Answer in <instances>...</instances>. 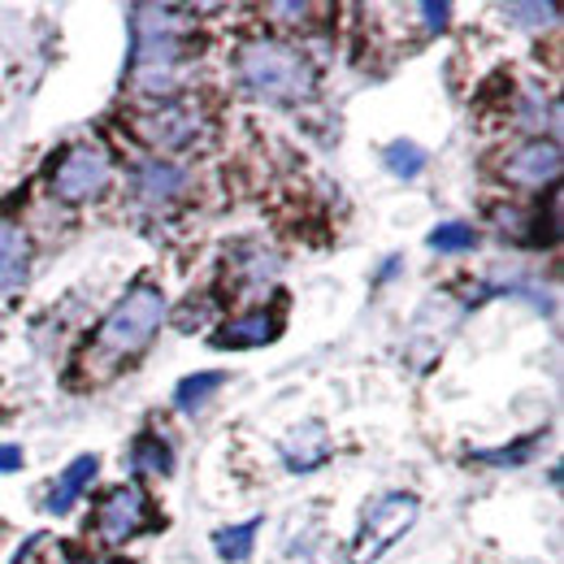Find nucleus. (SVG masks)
I'll return each mask as SVG.
<instances>
[{
    "instance_id": "7",
    "label": "nucleus",
    "mask_w": 564,
    "mask_h": 564,
    "mask_svg": "<svg viewBox=\"0 0 564 564\" xmlns=\"http://www.w3.org/2000/svg\"><path fill=\"white\" fill-rule=\"evenodd\" d=\"M561 174V148L556 143H525V148H517L508 161H503V178L508 183H517V187H543V183H552Z\"/></svg>"
},
{
    "instance_id": "4",
    "label": "nucleus",
    "mask_w": 564,
    "mask_h": 564,
    "mask_svg": "<svg viewBox=\"0 0 564 564\" xmlns=\"http://www.w3.org/2000/svg\"><path fill=\"white\" fill-rule=\"evenodd\" d=\"M109 178H113V170H109L105 152L91 148V143H78V148H70V156L62 161L53 187H57L62 200H91V196H100L109 187Z\"/></svg>"
},
{
    "instance_id": "11",
    "label": "nucleus",
    "mask_w": 564,
    "mask_h": 564,
    "mask_svg": "<svg viewBox=\"0 0 564 564\" xmlns=\"http://www.w3.org/2000/svg\"><path fill=\"white\" fill-rule=\"evenodd\" d=\"M135 192L148 205H165L183 192V170L170 165V161H143L140 174H135Z\"/></svg>"
},
{
    "instance_id": "8",
    "label": "nucleus",
    "mask_w": 564,
    "mask_h": 564,
    "mask_svg": "<svg viewBox=\"0 0 564 564\" xmlns=\"http://www.w3.org/2000/svg\"><path fill=\"white\" fill-rule=\"evenodd\" d=\"M282 456H286V465H291L295 474H308V469H317V465L330 456V438H326V425L308 422V425H300V430H291V434L282 438Z\"/></svg>"
},
{
    "instance_id": "21",
    "label": "nucleus",
    "mask_w": 564,
    "mask_h": 564,
    "mask_svg": "<svg viewBox=\"0 0 564 564\" xmlns=\"http://www.w3.org/2000/svg\"><path fill=\"white\" fill-rule=\"evenodd\" d=\"M22 465V447H13V443H0V474H13Z\"/></svg>"
},
{
    "instance_id": "16",
    "label": "nucleus",
    "mask_w": 564,
    "mask_h": 564,
    "mask_svg": "<svg viewBox=\"0 0 564 564\" xmlns=\"http://www.w3.org/2000/svg\"><path fill=\"white\" fill-rule=\"evenodd\" d=\"M221 382H226L221 373H192V378H183V382H178V391H174V404L192 413V409L209 404V395L217 391V387H221Z\"/></svg>"
},
{
    "instance_id": "23",
    "label": "nucleus",
    "mask_w": 564,
    "mask_h": 564,
    "mask_svg": "<svg viewBox=\"0 0 564 564\" xmlns=\"http://www.w3.org/2000/svg\"><path fill=\"white\" fill-rule=\"evenodd\" d=\"M66 564H109V561H87V556H70Z\"/></svg>"
},
{
    "instance_id": "14",
    "label": "nucleus",
    "mask_w": 564,
    "mask_h": 564,
    "mask_svg": "<svg viewBox=\"0 0 564 564\" xmlns=\"http://www.w3.org/2000/svg\"><path fill=\"white\" fill-rule=\"evenodd\" d=\"M131 460H135V474H148V478H165L174 469V452L161 438H152V434H143L140 443H135Z\"/></svg>"
},
{
    "instance_id": "9",
    "label": "nucleus",
    "mask_w": 564,
    "mask_h": 564,
    "mask_svg": "<svg viewBox=\"0 0 564 564\" xmlns=\"http://www.w3.org/2000/svg\"><path fill=\"white\" fill-rule=\"evenodd\" d=\"M274 335H279V322L270 313H248V317L226 322L213 335V348H265V344H274Z\"/></svg>"
},
{
    "instance_id": "1",
    "label": "nucleus",
    "mask_w": 564,
    "mask_h": 564,
    "mask_svg": "<svg viewBox=\"0 0 564 564\" xmlns=\"http://www.w3.org/2000/svg\"><path fill=\"white\" fill-rule=\"evenodd\" d=\"M165 317V300L156 286H135L127 291V300L100 322L96 330V344L87 352V365H96V373H113L118 360H131L135 352L148 348V339L156 335Z\"/></svg>"
},
{
    "instance_id": "12",
    "label": "nucleus",
    "mask_w": 564,
    "mask_h": 564,
    "mask_svg": "<svg viewBox=\"0 0 564 564\" xmlns=\"http://www.w3.org/2000/svg\"><path fill=\"white\" fill-rule=\"evenodd\" d=\"M91 474H96V456H78V460H70V469L62 474V482H57L53 495H48V512H70L74 499H78L83 487L91 482Z\"/></svg>"
},
{
    "instance_id": "15",
    "label": "nucleus",
    "mask_w": 564,
    "mask_h": 564,
    "mask_svg": "<svg viewBox=\"0 0 564 564\" xmlns=\"http://www.w3.org/2000/svg\"><path fill=\"white\" fill-rule=\"evenodd\" d=\"M382 161H387V170H391L395 178H417L425 165V152L413 140H395V143H387Z\"/></svg>"
},
{
    "instance_id": "17",
    "label": "nucleus",
    "mask_w": 564,
    "mask_h": 564,
    "mask_svg": "<svg viewBox=\"0 0 564 564\" xmlns=\"http://www.w3.org/2000/svg\"><path fill=\"white\" fill-rule=\"evenodd\" d=\"M478 243V230L465 226V221H443L430 230V248L434 252H469Z\"/></svg>"
},
{
    "instance_id": "18",
    "label": "nucleus",
    "mask_w": 564,
    "mask_h": 564,
    "mask_svg": "<svg viewBox=\"0 0 564 564\" xmlns=\"http://www.w3.org/2000/svg\"><path fill=\"white\" fill-rule=\"evenodd\" d=\"M503 13H508V18H517V22H525V26L556 22V4H508Z\"/></svg>"
},
{
    "instance_id": "5",
    "label": "nucleus",
    "mask_w": 564,
    "mask_h": 564,
    "mask_svg": "<svg viewBox=\"0 0 564 564\" xmlns=\"http://www.w3.org/2000/svg\"><path fill=\"white\" fill-rule=\"evenodd\" d=\"M148 530V499L135 487H118L100 503V534L105 543H127L131 534Z\"/></svg>"
},
{
    "instance_id": "3",
    "label": "nucleus",
    "mask_w": 564,
    "mask_h": 564,
    "mask_svg": "<svg viewBox=\"0 0 564 564\" xmlns=\"http://www.w3.org/2000/svg\"><path fill=\"white\" fill-rule=\"evenodd\" d=\"M417 512H422V503H417V495H382L369 512H365V521H360V534H356V547H352V564H369L378 561L413 521H417Z\"/></svg>"
},
{
    "instance_id": "2",
    "label": "nucleus",
    "mask_w": 564,
    "mask_h": 564,
    "mask_svg": "<svg viewBox=\"0 0 564 564\" xmlns=\"http://www.w3.org/2000/svg\"><path fill=\"white\" fill-rule=\"evenodd\" d=\"M239 74L265 100H304L313 91V66L304 62V53L274 44V40L248 44L239 53Z\"/></svg>"
},
{
    "instance_id": "10",
    "label": "nucleus",
    "mask_w": 564,
    "mask_h": 564,
    "mask_svg": "<svg viewBox=\"0 0 564 564\" xmlns=\"http://www.w3.org/2000/svg\"><path fill=\"white\" fill-rule=\"evenodd\" d=\"M26 261H31L26 230L18 221H0V291H13L26 279Z\"/></svg>"
},
{
    "instance_id": "20",
    "label": "nucleus",
    "mask_w": 564,
    "mask_h": 564,
    "mask_svg": "<svg viewBox=\"0 0 564 564\" xmlns=\"http://www.w3.org/2000/svg\"><path fill=\"white\" fill-rule=\"evenodd\" d=\"M422 18H425V26H430V31H443V26H447V4H434V0H425Z\"/></svg>"
},
{
    "instance_id": "19",
    "label": "nucleus",
    "mask_w": 564,
    "mask_h": 564,
    "mask_svg": "<svg viewBox=\"0 0 564 564\" xmlns=\"http://www.w3.org/2000/svg\"><path fill=\"white\" fill-rule=\"evenodd\" d=\"M530 447H534V443L525 438L517 452H478V460H487V465H517V460H525V456H530Z\"/></svg>"
},
{
    "instance_id": "13",
    "label": "nucleus",
    "mask_w": 564,
    "mask_h": 564,
    "mask_svg": "<svg viewBox=\"0 0 564 564\" xmlns=\"http://www.w3.org/2000/svg\"><path fill=\"white\" fill-rule=\"evenodd\" d=\"M257 530H261V517H252V521H243V525H230V530H217V534H213V552L230 564L248 561Z\"/></svg>"
},
{
    "instance_id": "22",
    "label": "nucleus",
    "mask_w": 564,
    "mask_h": 564,
    "mask_svg": "<svg viewBox=\"0 0 564 564\" xmlns=\"http://www.w3.org/2000/svg\"><path fill=\"white\" fill-rule=\"evenodd\" d=\"M270 13H279V18H304L308 4H270Z\"/></svg>"
},
{
    "instance_id": "6",
    "label": "nucleus",
    "mask_w": 564,
    "mask_h": 564,
    "mask_svg": "<svg viewBox=\"0 0 564 564\" xmlns=\"http://www.w3.org/2000/svg\"><path fill=\"white\" fill-rule=\"evenodd\" d=\"M135 131H140L148 143H156V148H183V143L196 140L200 118H196V109H187V105H161L156 113L135 118Z\"/></svg>"
}]
</instances>
